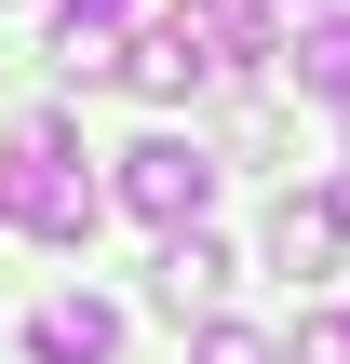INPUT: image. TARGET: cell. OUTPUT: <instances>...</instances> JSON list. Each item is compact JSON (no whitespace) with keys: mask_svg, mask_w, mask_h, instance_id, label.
Instances as JSON below:
<instances>
[{"mask_svg":"<svg viewBox=\"0 0 350 364\" xmlns=\"http://www.w3.org/2000/svg\"><path fill=\"white\" fill-rule=\"evenodd\" d=\"M283 364H350V324H297V351Z\"/></svg>","mask_w":350,"mask_h":364,"instance_id":"10","label":"cell"},{"mask_svg":"<svg viewBox=\"0 0 350 364\" xmlns=\"http://www.w3.org/2000/svg\"><path fill=\"white\" fill-rule=\"evenodd\" d=\"M337 122H350V95H337Z\"/></svg>","mask_w":350,"mask_h":364,"instance_id":"12","label":"cell"},{"mask_svg":"<svg viewBox=\"0 0 350 364\" xmlns=\"http://www.w3.org/2000/svg\"><path fill=\"white\" fill-rule=\"evenodd\" d=\"M216 284H229V243H216V230H162L148 297H162V311H216Z\"/></svg>","mask_w":350,"mask_h":364,"instance_id":"5","label":"cell"},{"mask_svg":"<svg viewBox=\"0 0 350 364\" xmlns=\"http://www.w3.org/2000/svg\"><path fill=\"white\" fill-rule=\"evenodd\" d=\"M297 81H310V95H350V14H324V27L297 41Z\"/></svg>","mask_w":350,"mask_h":364,"instance_id":"8","label":"cell"},{"mask_svg":"<svg viewBox=\"0 0 350 364\" xmlns=\"http://www.w3.org/2000/svg\"><path fill=\"white\" fill-rule=\"evenodd\" d=\"M54 68H67V81H121V27H81V14H54Z\"/></svg>","mask_w":350,"mask_h":364,"instance_id":"7","label":"cell"},{"mask_svg":"<svg viewBox=\"0 0 350 364\" xmlns=\"http://www.w3.org/2000/svg\"><path fill=\"white\" fill-rule=\"evenodd\" d=\"M94 216H108V189L81 176L67 122L40 108V122L13 135V162H0V230H40V243H94Z\"/></svg>","mask_w":350,"mask_h":364,"instance_id":"1","label":"cell"},{"mask_svg":"<svg viewBox=\"0 0 350 364\" xmlns=\"http://www.w3.org/2000/svg\"><path fill=\"white\" fill-rule=\"evenodd\" d=\"M337 243H350V216H337V203H324V189H297V203L270 216V270H324Z\"/></svg>","mask_w":350,"mask_h":364,"instance_id":"6","label":"cell"},{"mask_svg":"<svg viewBox=\"0 0 350 364\" xmlns=\"http://www.w3.org/2000/svg\"><path fill=\"white\" fill-rule=\"evenodd\" d=\"M54 14H81V27H121V14H135V0H54Z\"/></svg>","mask_w":350,"mask_h":364,"instance_id":"11","label":"cell"},{"mask_svg":"<svg viewBox=\"0 0 350 364\" xmlns=\"http://www.w3.org/2000/svg\"><path fill=\"white\" fill-rule=\"evenodd\" d=\"M202 68H216V54H202V27H189V14H162L148 41H121V81H135V95H162V108H175Z\"/></svg>","mask_w":350,"mask_h":364,"instance_id":"4","label":"cell"},{"mask_svg":"<svg viewBox=\"0 0 350 364\" xmlns=\"http://www.w3.org/2000/svg\"><path fill=\"white\" fill-rule=\"evenodd\" d=\"M121 351V311L108 297H40L27 311V364H108Z\"/></svg>","mask_w":350,"mask_h":364,"instance_id":"3","label":"cell"},{"mask_svg":"<svg viewBox=\"0 0 350 364\" xmlns=\"http://www.w3.org/2000/svg\"><path fill=\"white\" fill-rule=\"evenodd\" d=\"M202 364H283V351H270L256 324H202Z\"/></svg>","mask_w":350,"mask_h":364,"instance_id":"9","label":"cell"},{"mask_svg":"<svg viewBox=\"0 0 350 364\" xmlns=\"http://www.w3.org/2000/svg\"><path fill=\"white\" fill-rule=\"evenodd\" d=\"M121 203H135L148 230H202V203H216V162H202L189 135H135V149H121Z\"/></svg>","mask_w":350,"mask_h":364,"instance_id":"2","label":"cell"}]
</instances>
